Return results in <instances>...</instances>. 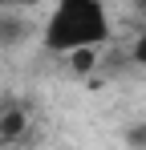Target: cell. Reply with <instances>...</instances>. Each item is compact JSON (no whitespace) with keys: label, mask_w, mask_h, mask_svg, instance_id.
I'll return each mask as SVG.
<instances>
[{"label":"cell","mask_w":146,"mask_h":150,"mask_svg":"<svg viewBox=\"0 0 146 150\" xmlns=\"http://www.w3.org/2000/svg\"><path fill=\"white\" fill-rule=\"evenodd\" d=\"M110 37H114V21L101 0H61L41 25V49L53 57L97 53Z\"/></svg>","instance_id":"1"},{"label":"cell","mask_w":146,"mask_h":150,"mask_svg":"<svg viewBox=\"0 0 146 150\" xmlns=\"http://www.w3.org/2000/svg\"><path fill=\"white\" fill-rule=\"evenodd\" d=\"M24 130H28V114H24V105H8V110H0V142H21Z\"/></svg>","instance_id":"2"},{"label":"cell","mask_w":146,"mask_h":150,"mask_svg":"<svg viewBox=\"0 0 146 150\" xmlns=\"http://www.w3.org/2000/svg\"><path fill=\"white\" fill-rule=\"evenodd\" d=\"M65 61H69L77 73H89V69H94V61H97V53H73V57H65Z\"/></svg>","instance_id":"3"},{"label":"cell","mask_w":146,"mask_h":150,"mask_svg":"<svg viewBox=\"0 0 146 150\" xmlns=\"http://www.w3.org/2000/svg\"><path fill=\"white\" fill-rule=\"evenodd\" d=\"M130 57H134V65H146V28L134 37V45H130Z\"/></svg>","instance_id":"4"}]
</instances>
